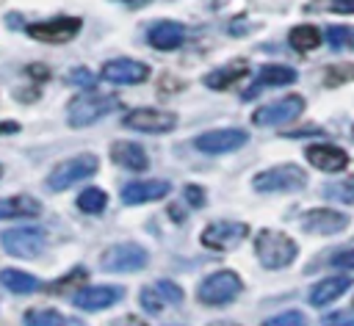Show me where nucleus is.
<instances>
[{
  "label": "nucleus",
  "instance_id": "obj_1",
  "mask_svg": "<svg viewBox=\"0 0 354 326\" xmlns=\"http://www.w3.org/2000/svg\"><path fill=\"white\" fill-rule=\"evenodd\" d=\"M254 251H257V260L263 262V268H285L296 260L299 254V246L296 240H290L285 232H277V229H263L257 232L254 238Z\"/></svg>",
  "mask_w": 354,
  "mask_h": 326
},
{
  "label": "nucleus",
  "instance_id": "obj_2",
  "mask_svg": "<svg viewBox=\"0 0 354 326\" xmlns=\"http://www.w3.org/2000/svg\"><path fill=\"white\" fill-rule=\"evenodd\" d=\"M116 108H119V99L111 94H97V91L77 94L66 108V122H69V127H88Z\"/></svg>",
  "mask_w": 354,
  "mask_h": 326
},
{
  "label": "nucleus",
  "instance_id": "obj_3",
  "mask_svg": "<svg viewBox=\"0 0 354 326\" xmlns=\"http://www.w3.org/2000/svg\"><path fill=\"white\" fill-rule=\"evenodd\" d=\"M241 290H243V285L235 271H216L199 282L196 298L207 307H221V304H230L232 298H238Z\"/></svg>",
  "mask_w": 354,
  "mask_h": 326
},
{
  "label": "nucleus",
  "instance_id": "obj_4",
  "mask_svg": "<svg viewBox=\"0 0 354 326\" xmlns=\"http://www.w3.org/2000/svg\"><path fill=\"white\" fill-rule=\"evenodd\" d=\"M254 191L260 193H285V191H299L307 185V174L293 166V163H282V166H274V169H266L260 171L254 180H252Z\"/></svg>",
  "mask_w": 354,
  "mask_h": 326
},
{
  "label": "nucleus",
  "instance_id": "obj_5",
  "mask_svg": "<svg viewBox=\"0 0 354 326\" xmlns=\"http://www.w3.org/2000/svg\"><path fill=\"white\" fill-rule=\"evenodd\" d=\"M147 262H149V254L138 243H113L100 257L102 271H113V274H133L147 268Z\"/></svg>",
  "mask_w": 354,
  "mask_h": 326
},
{
  "label": "nucleus",
  "instance_id": "obj_6",
  "mask_svg": "<svg viewBox=\"0 0 354 326\" xmlns=\"http://www.w3.org/2000/svg\"><path fill=\"white\" fill-rule=\"evenodd\" d=\"M97 163H100V160H97V155H91V152L75 155V157L58 163V166L50 171L47 185H50L53 191H66V188H72L75 182L86 180L88 174H94V171H97Z\"/></svg>",
  "mask_w": 354,
  "mask_h": 326
},
{
  "label": "nucleus",
  "instance_id": "obj_7",
  "mask_svg": "<svg viewBox=\"0 0 354 326\" xmlns=\"http://www.w3.org/2000/svg\"><path fill=\"white\" fill-rule=\"evenodd\" d=\"M0 243L11 257L28 260V257H36L44 249V229H39V227H14V229H6L0 235Z\"/></svg>",
  "mask_w": 354,
  "mask_h": 326
},
{
  "label": "nucleus",
  "instance_id": "obj_8",
  "mask_svg": "<svg viewBox=\"0 0 354 326\" xmlns=\"http://www.w3.org/2000/svg\"><path fill=\"white\" fill-rule=\"evenodd\" d=\"M77 33H80L77 17H53V19L28 25V36L36 41H47V44H64V41L75 39Z\"/></svg>",
  "mask_w": 354,
  "mask_h": 326
},
{
  "label": "nucleus",
  "instance_id": "obj_9",
  "mask_svg": "<svg viewBox=\"0 0 354 326\" xmlns=\"http://www.w3.org/2000/svg\"><path fill=\"white\" fill-rule=\"evenodd\" d=\"M301 111H304V99L299 94H288V97H282L277 102H268V105L257 108L252 113V122L260 124V127H277V124L293 122Z\"/></svg>",
  "mask_w": 354,
  "mask_h": 326
},
{
  "label": "nucleus",
  "instance_id": "obj_10",
  "mask_svg": "<svg viewBox=\"0 0 354 326\" xmlns=\"http://www.w3.org/2000/svg\"><path fill=\"white\" fill-rule=\"evenodd\" d=\"M122 124L133 127L138 133H169V130H174L177 116L171 111H160V108H136V111L124 113Z\"/></svg>",
  "mask_w": 354,
  "mask_h": 326
},
{
  "label": "nucleus",
  "instance_id": "obj_11",
  "mask_svg": "<svg viewBox=\"0 0 354 326\" xmlns=\"http://www.w3.org/2000/svg\"><path fill=\"white\" fill-rule=\"evenodd\" d=\"M249 141L246 130L238 127H224V130H207L202 135H196L194 146L205 155H224V152H235L238 146H243Z\"/></svg>",
  "mask_w": 354,
  "mask_h": 326
},
{
  "label": "nucleus",
  "instance_id": "obj_12",
  "mask_svg": "<svg viewBox=\"0 0 354 326\" xmlns=\"http://www.w3.org/2000/svg\"><path fill=\"white\" fill-rule=\"evenodd\" d=\"M246 235H249V227H246L243 221H213L210 227H205L202 243H205L207 249H216V251H230V249H235Z\"/></svg>",
  "mask_w": 354,
  "mask_h": 326
},
{
  "label": "nucleus",
  "instance_id": "obj_13",
  "mask_svg": "<svg viewBox=\"0 0 354 326\" xmlns=\"http://www.w3.org/2000/svg\"><path fill=\"white\" fill-rule=\"evenodd\" d=\"M180 301H183V287L174 285L171 279H158L141 290V307L147 312H160L163 307H171Z\"/></svg>",
  "mask_w": 354,
  "mask_h": 326
},
{
  "label": "nucleus",
  "instance_id": "obj_14",
  "mask_svg": "<svg viewBox=\"0 0 354 326\" xmlns=\"http://www.w3.org/2000/svg\"><path fill=\"white\" fill-rule=\"evenodd\" d=\"M122 298V287L116 285H86L83 290L75 293V307L86 309V312H100L111 304H116Z\"/></svg>",
  "mask_w": 354,
  "mask_h": 326
},
{
  "label": "nucleus",
  "instance_id": "obj_15",
  "mask_svg": "<svg viewBox=\"0 0 354 326\" xmlns=\"http://www.w3.org/2000/svg\"><path fill=\"white\" fill-rule=\"evenodd\" d=\"M102 77L111 83H141L149 77V66L133 58H113L102 66Z\"/></svg>",
  "mask_w": 354,
  "mask_h": 326
},
{
  "label": "nucleus",
  "instance_id": "obj_16",
  "mask_svg": "<svg viewBox=\"0 0 354 326\" xmlns=\"http://www.w3.org/2000/svg\"><path fill=\"white\" fill-rule=\"evenodd\" d=\"M301 227H304L307 232H313V235H335V232H340V229L348 227V218H346L343 213H337V210L318 207V210L304 213Z\"/></svg>",
  "mask_w": 354,
  "mask_h": 326
},
{
  "label": "nucleus",
  "instance_id": "obj_17",
  "mask_svg": "<svg viewBox=\"0 0 354 326\" xmlns=\"http://www.w3.org/2000/svg\"><path fill=\"white\" fill-rule=\"evenodd\" d=\"M169 193V182L163 180H141V182H130L122 188V202L124 204H147V202H158Z\"/></svg>",
  "mask_w": 354,
  "mask_h": 326
},
{
  "label": "nucleus",
  "instance_id": "obj_18",
  "mask_svg": "<svg viewBox=\"0 0 354 326\" xmlns=\"http://www.w3.org/2000/svg\"><path fill=\"white\" fill-rule=\"evenodd\" d=\"M185 39V28L174 19H160L147 30V41L155 50H177Z\"/></svg>",
  "mask_w": 354,
  "mask_h": 326
},
{
  "label": "nucleus",
  "instance_id": "obj_19",
  "mask_svg": "<svg viewBox=\"0 0 354 326\" xmlns=\"http://www.w3.org/2000/svg\"><path fill=\"white\" fill-rule=\"evenodd\" d=\"M296 80V69H290V66H282V64H268V66H263L260 72H257V77L252 80V88H246V99L249 97H254V94H260L263 88H271V86H288V83H293Z\"/></svg>",
  "mask_w": 354,
  "mask_h": 326
},
{
  "label": "nucleus",
  "instance_id": "obj_20",
  "mask_svg": "<svg viewBox=\"0 0 354 326\" xmlns=\"http://www.w3.org/2000/svg\"><path fill=\"white\" fill-rule=\"evenodd\" d=\"M307 160L321 171H343L348 166V155L332 144H315L307 149Z\"/></svg>",
  "mask_w": 354,
  "mask_h": 326
},
{
  "label": "nucleus",
  "instance_id": "obj_21",
  "mask_svg": "<svg viewBox=\"0 0 354 326\" xmlns=\"http://www.w3.org/2000/svg\"><path fill=\"white\" fill-rule=\"evenodd\" d=\"M111 160L122 169H130V171H144L149 166L147 152L133 141H113L111 144Z\"/></svg>",
  "mask_w": 354,
  "mask_h": 326
},
{
  "label": "nucleus",
  "instance_id": "obj_22",
  "mask_svg": "<svg viewBox=\"0 0 354 326\" xmlns=\"http://www.w3.org/2000/svg\"><path fill=\"white\" fill-rule=\"evenodd\" d=\"M39 213H41L39 199L28 193H14V196L0 199V218H33Z\"/></svg>",
  "mask_w": 354,
  "mask_h": 326
},
{
  "label": "nucleus",
  "instance_id": "obj_23",
  "mask_svg": "<svg viewBox=\"0 0 354 326\" xmlns=\"http://www.w3.org/2000/svg\"><path fill=\"white\" fill-rule=\"evenodd\" d=\"M351 285H354V282H351L348 276H329V279L318 282V285L310 290V304H313V307H326V304H332L335 298H340Z\"/></svg>",
  "mask_w": 354,
  "mask_h": 326
},
{
  "label": "nucleus",
  "instance_id": "obj_24",
  "mask_svg": "<svg viewBox=\"0 0 354 326\" xmlns=\"http://www.w3.org/2000/svg\"><path fill=\"white\" fill-rule=\"evenodd\" d=\"M0 285L11 293H36V290H41V282L33 274H25V271H17V268H3L0 271Z\"/></svg>",
  "mask_w": 354,
  "mask_h": 326
},
{
  "label": "nucleus",
  "instance_id": "obj_25",
  "mask_svg": "<svg viewBox=\"0 0 354 326\" xmlns=\"http://www.w3.org/2000/svg\"><path fill=\"white\" fill-rule=\"evenodd\" d=\"M243 75H246V64H243V61H232V64H227V66L210 72V75L205 77V86H207V88H216V91H218V88H230V86L238 83Z\"/></svg>",
  "mask_w": 354,
  "mask_h": 326
},
{
  "label": "nucleus",
  "instance_id": "obj_26",
  "mask_svg": "<svg viewBox=\"0 0 354 326\" xmlns=\"http://www.w3.org/2000/svg\"><path fill=\"white\" fill-rule=\"evenodd\" d=\"M290 44H293L296 50H301V52L315 50V47L321 44V33H318V28H313V25H299V28L290 30Z\"/></svg>",
  "mask_w": 354,
  "mask_h": 326
},
{
  "label": "nucleus",
  "instance_id": "obj_27",
  "mask_svg": "<svg viewBox=\"0 0 354 326\" xmlns=\"http://www.w3.org/2000/svg\"><path fill=\"white\" fill-rule=\"evenodd\" d=\"M105 202H108V196H105L102 188H86V191H80V196H77V207H80L83 213H91V215L102 213V210H105Z\"/></svg>",
  "mask_w": 354,
  "mask_h": 326
},
{
  "label": "nucleus",
  "instance_id": "obj_28",
  "mask_svg": "<svg viewBox=\"0 0 354 326\" xmlns=\"http://www.w3.org/2000/svg\"><path fill=\"white\" fill-rule=\"evenodd\" d=\"M64 323L66 320L50 307H36L25 315V326H64Z\"/></svg>",
  "mask_w": 354,
  "mask_h": 326
},
{
  "label": "nucleus",
  "instance_id": "obj_29",
  "mask_svg": "<svg viewBox=\"0 0 354 326\" xmlns=\"http://www.w3.org/2000/svg\"><path fill=\"white\" fill-rule=\"evenodd\" d=\"M75 282H83V285H88V274L83 271V268H75L69 276H64V279H58V282H53L47 290L50 293H66L69 287H75Z\"/></svg>",
  "mask_w": 354,
  "mask_h": 326
},
{
  "label": "nucleus",
  "instance_id": "obj_30",
  "mask_svg": "<svg viewBox=\"0 0 354 326\" xmlns=\"http://www.w3.org/2000/svg\"><path fill=\"white\" fill-rule=\"evenodd\" d=\"M263 326H307V318L299 309H288V312H279V315L268 318Z\"/></svg>",
  "mask_w": 354,
  "mask_h": 326
},
{
  "label": "nucleus",
  "instance_id": "obj_31",
  "mask_svg": "<svg viewBox=\"0 0 354 326\" xmlns=\"http://www.w3.org/2000/svg\"><path fill=\"white\" fill-rule=\"evenodd\" d=\"M310 8H315V11H335V14H354V0H315Z\"/></svg>",
  "mask_w": 354,
  "mask_h": 326
},
{
  "label": "nucleus",
  "instance_id": "obj_32",
  "mask_svg": "<svg viewBox=\"0 0 354 326\" xmlns=\"http://www.w3.org/2000/svg\"><path fill=\"white\" fill-rule=\"evenodd\" d=\"M326 199L354 202V185H348V182H332V185H326Z\"/></svg>",
  "mask_w": 354,
  "mask_h": 326
},
{
  "label": "nucleus",
  "instance_id": "obj_33",
  "mask_svg": "<svg viewBox=\"0 0 354 326\" xmlns=\"http://www.w3.org/2000/svg\"><path fill=\"white\" fill-rule=\"evenodd\" d=\"M326 41L332 50H340L343 44H348V28H340V25H332L326 30Z\"/></svg>",
  "mask_w": 354,
  "mask_h": 326
},
{
  "label": "nucleus",
  "instance_id": "obj_34",
  "mask_svg": "<svg viewBox=\"0 0 354 326\" xmlns=\"http://www.w3.org/2000/svg\"><path fill=\"white\" fill-rule=\"evenodd\" d=\"M329 265H335V268H354V249H343V251H337V254L332 257Z\"/></svg>",
  "mask_w": 354,
  "mask_h": 326
},
{
  "label": "nucleus",
  "instance_id": "obj_35",
  "mask_svg": "<svg viewBox=\"0 0 354 326\" xmlns=\"http://www.w3.org/2000/svg\"><path fill=\"white\" fill-rule=\"evenodd\" d=\"M324 326H354V312H335L324 318Z\"/></svg>",
  "mask_w": 354,
  "mask_h": 326
},
{
  "label": "nucleus",
  "instance_id": "obj_36",
  "mask_svg": "<svg viewBox=\"0 0 354 326\" xmlns=\"http://www.w3.org/2000/svg\"><path fill=\"white\" fill-rule=\"evenodd\" d=\"M185 202L194 204V207H202V204H205V191H202L199 185H188V188H185Z\"/></svg>",
  "mask_w": 354,
  "mask_h": 326
},
{
  "label": "nucleus",
  "instance_id": "obj_37",
  "mask_svg": "<svg viewBox=\"0 0 354 326\" xmlns=\"http://www.w3.org/2000/svg\"><path fill=\"white\" fill-rule=\"evenodd\" d=\"M69 80H72V83H80V86H94V75H91L88 69H77V72H72Z\"/></svg>",
  "mask_w": 354,
  "mask_h": 326
},
{
  "label": "nucleus",
  "instance_id": "obj_38",
  "mask_svg": "<svg viewBox=\"0 0 354 326\" xmlns=\"http://www.w3.org/2000/svg\"><path fill=\"white\" fill-rule=\"evenodd\" d=\"M337 77H340V80H348V77H354V69H348V72H343V69H329L326 83H329V86H337Z\"/></svg>",
  "mask_w": 354,
  "mask_h": 326
},
{
  "label": "nucleus",
  "instance_id": "obj_39",
  "mask_svg": "<svg viewBox=\"0 0 354 326\" xmlns=\"http://www.w3.org/2000/svg\"><path fill=\"white\" fill-rule=\"evenodd\" d=\"M17 130H19L17 122H0V135H11V133H17Z\"/></svg>",
  "mask_w": 354,
  "mask_h": 326
},
{
  "label": "nucleus",
  "instance_id": "obj_40",
  "mask_svg": "<svg viewBox=\"0 0 354 326\" xmlns=\"http://www.w3.org/2000/svg\"><path fill=\"white\" fill-rule=\"evenodd\" d=\"M210 326H238V323H232V320H216V323H210Z\"/></svg>",
  "mask_w": 354,
  "mask_h": 326
},
{
  "label": "nucleus",
  "instance_id": "obj_41",
  "mask_svg": "<svg viewBox=\"0 0 354 326\" xmlns=\"http://www.w3.org/2000/svg\"><path fill=\"white\" fill-rule=\"evenodd\" d=\"M64 326H83V323H77V320H66Z\"/></svg>",
  "mask_w": 354,
  "mask_h": 326
},
{
  "label": "nucleus",
  "instance_id": "obj_42",
  "mask_svg": "<svg viewBox=\"0 0 354 326\" xmlns=\"http://www.w3.org/2000/svg\"><path fill=\"white\" fill-rule=\"evenodd\" d=\"M348 44L354 47V30H348Z\"/></svg>",
  "mask_w": 354,
  "mask_h": 326
},
{
  "label": "nucleus",
  "instance_id": "obj_43",
  "mask_svg": "<svg viewBox=\"0 0 354 326\" xmlns=\"http://www.w3.org/2000/svg\"><path fill=\"white\" fill-rule=\"evenodd\" d=\"M124 3H144V0H124Z\"/></svg>",
  "mask_w": 354,
  "mask_h": 326
}]
</instances>
